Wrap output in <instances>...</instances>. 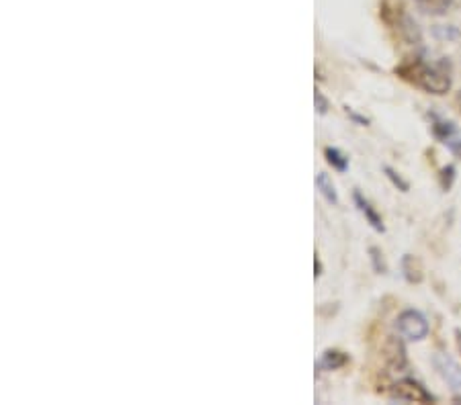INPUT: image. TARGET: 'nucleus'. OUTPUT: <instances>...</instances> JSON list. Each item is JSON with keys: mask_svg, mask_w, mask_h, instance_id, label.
<instances>
[{"mask_svg": "<svg viewBox=\"0 0 461 405\" xmlns=\"http://www.w3.org/2000/svg\"><path fill=\"white\" fill-rule=\"evenodd\" d=\"M314 268H316V279L322 274V264H320V258L316 256V260H314Z\"/></svg>", "mask_w": 461, "mask_h": 405, "instance_id": "a211bd4d", "label": "nucleus"}, {"mask_svg": "<svg viewBox=\"0 0 461 405\" xmlns=\"http://www.w3.org/2000/svg\"><path fill=\"white\" fill-rule=\"evenodd\" d=\"M431 129H433V135H435L437 140H441V142H449V140L458 133L455 123L445 121V119H441V117H437V115H433V125H431Z\"/></svg>", "mask_w": 461, "mask_h": 405, "instance_id": "6e6552de", "label": "nucleus"}, {"mask_svg": "<svg viewBox=\"0 0 461 405\" xmlns=\"http://www.w3.org/2000/svg\"><path fill=\"white\" fill-rule=\"evenodd\" d=\"M414 2H416L418 10H422L424 15H431V17L445 15L453 4V0H414Z\"/></svg>", "mask_w": 461, "mask_h": 405, "instance_id": "1a4fd4ad", "label": "nucleus"}, {"mask_svg": "<svg viewBox=\"0 0 461 405\" xmlns=\"http://www.w3.org/2000/svg\"><path fill=\"white\" fill-rule=\"evenodd\" d=\"M314 104H316V111H318L320 115H326L328 109H330V102H328V99H326L320 91L314 93Z\"/></svg>", "mask_w": 461, "mask_h": 405, "instance_id": "2eb2a0df", "label": "nucleus"}, {"mask_svg": "<svg viewBox=\"0 0 461 405\" xmlns=\"http://www.w3.org/2000/svg\"><path fill=\"white\" fill-rule=\"evenodd\" d=\"M455 342H458V348H460V352H461V328L455 330Z\"/></svg>", "mask_w": 461, "mask_h": 405, "instance_id": "6ab92c4d", "label": "nucleus"}, {"mask_svg": "<svg viewBox=\"0 0 461 405\" xmlns=\"http://www.w3.org/2000/svg\"><path fill=\"white\" fill-rule=\"evenodd\" d=\"M349 362V356L341 350H326L322 358L318 360V368L320 370H336L341 366H345Z\"/></svg>", "mask_w": 461, "mask_h": 405, "instance_id": "423d86ee", "label": "nucleus"}, {"mask_svg": "<svg viewBox=\"0 0 461 405\" xmlns=\"http://www.w3.org/2000/svg\"><path fill=\"white\" fill-rule=\"evenodd\" d=\"M455 104L460 106V111H461V91H460V93H458V97H455Z\"/></svg>", "mask_w": 461, "mask_h": 405, "instance_id": "aec40b11", "label": "nucleus"}, {"mask_svg": "<svg viewBox=\"0 0 461 405\" xmlns=\"http://www.w3.org/2000/svg\"><path fill=\"white\" fill-rule=\"evenodd\" d=\"M396 328L398 332L410 340V342H420L428 336V321L426 317L416 311V309H406L398 315L396 319Z\"/></svg>", "mask_w": 461, "mask_h": 405, "instance_id": "7ed1b4c3", "label": "nucleus"}, {"mask_svg": "<svg viewBox=\"0 0 461 405\" xmlns=\"http://www.w3.org/2000/svg\"><path fill=\"white\" fill-rule=\"evenodd\" d=\"M324 156H326V162H328L334 170H338V172H347V168H349V158L341 152L338 148H326V150H324Z\"/></svg>", "mask_w": 461, "mask_h": 405, "instance_id": "9b49d317", "label": "nucleus"}, {"mask_svg": "<svg viewBox=\"0 0 461 405\" xmlns=\"http://www.w3.org/2000/svg\"><path fill=\"white\" fill-rule=\"evenodd\" d=\"M445 144H447L449 152L453 153L455 158H460L461 160V138L460 140H453V138H451V140H449V142H445Z\"/></svg>", "mask_w": 461, "mask_h": 405, "instance_id": "f3484780", "label": "nucleus"}, {"mask_svg": "<svg viewBox=\"0 0 461 405\" xmlns=\"http://www.w3.org/2000/svg\"><path fill=\"white\" fill-rule=\"evenodd\" d=\"M398 27H400V35L408 41V44H420L422 41V33H420V29H418V25H416V21H412L410 17H402V21L398 23Z\"/></svg>", "mask_w": 461, "mask_h": 405, "instance_id": "9d476101", "label": "nucleus"}, {"mask_svg": "<svg viewBox=\"0 0 461 405\" xmlns=\"http://www.w3.org/2000/svg\"><path fill=\"white\" fill-rule=\"evenodd\" d=\"M383 172H386V176L390 178V182H392V185H394L398 191H402V193H406V191H408L410 185L406 182V180H404V178H402V176H400V174H398V172H396V170H394V168L383 166Z\"/></svg>", "mask_w": 461, "mask_h": 405, "instance_id": "ddd939ff", "label": "nucleus"}, {"mask_svg": "<svg viewBox=\"0 0 461 405\" xmlns=\"http://www.w3.org/2000/svg\"><path fill=\"white\" fill-rule=\"evenodd\" d=\"M433 364L437 368V373L441 375V379L455 391H461V364L447 355H435Z\"/></svg>", "mask_w": 461, "mask_h": 405, "instance_id": "20e7f679", "label": "nucleus"}, {"mask_svg": "<svg viewBox=\"0 0 461 405\" xmlns=\"http://www.w3.org/2000/svg\"><path fill=\"white\" fill-rule=\"evenodd\" d=\"M316 187L320 191V195L330 202V205H338V193H336V187L332 182V178L326 174V172H320L316 176Z\"/></svg>", "mask_w": 461, "mask_h": 405, "instance_id": "0eeeda50", "label": "nucleus"}, {"mask_svg": "<svg viewBox=\"0 0 461 405\" xmlns=\"http://www.w3.org/2000/svg\"><path fill=\"white\" fill-rule=\"evenodd\" d=\"M353 199H355V205H357V209L361 211V215L365 217V221L377 232V234H383L386 232V225H383V221H381V217H379V213L375 211V207L371 205V202L367 201L361 193H355L353 195Z\"/></svg>", "mask_w": 461, "mask_h": 405, "instance_id": "39448f33", "label": "nucleus"}, {"mask_svg": "<svg viewBox=\"0 0 461 405\" xmlns=\"http://www.w3.org/2000/svg\"><path fill=\"white\" fill-rule=\"evenodd\" d=\"M402 270H404V276L408 279L410 283H418V281L422 279L420 268H418L416 260H414L410 254H406V256H404V260H402Z\"/></svg>", "mask_w": 461, "mask_h": 405, "instance_id": "f8f14e48", "label": "nucleus"}, {"mask_svg": "<svg viewBox=\"0 0 461 405\" xmlns=\"http://www.w3.org/2000/svg\"><path fill=\"white\" fill-rule=\"evenodd\" d=\"M369 254H371V262H373V268L377 270V272H386V262H383V254L379 252L377 248H371L369 250Z\"/></svg>", "mask_w": 461, "mask_h": 405, "instance_id": "dca6fc26", "label": "nucleus"}, {"mask_svg": "<svg viewBox=\"0 0 461 405\" xmlns=\"http://www.w3.org/2000/svg\"><path fill=\"white\" fill-rule=\"evenodd\" d=\"M453 180H455V168L453 166H445L441 170V187H443V191H449Z\"/></svg>", "mask_w": 461, "mask_h": 405, "instance_id": "4468645a", "label": "nucleus"}, {"mask_svg": "<svg viewBox=\"0 0 461 405\" xmlns=\"http://www.w3.org/2000/svg\"><path fill=\"white\" fill-rule=\"evenodd\" d=\"M392 399L396 402H406V404H435V395L416 379H402L398 381L392 391H390Z\"/></svg>", "mask_w": 461, "mask_h": 405, "instance_id": "f03ea898", "label": "nucleus"}, {"mask_svg": "<svg viewBox=\"0 0 461 405\" xmlns=\"http://www.w3.org/2000/svg\"><path fill=\"white\" fill-rule=\"evenodd\" d=\"M396 74L428 95H447L453 84V66L449 57H428L420 53L396 68Z\"/></svg>", "mask_w": 461, "mask_h": 405, "instance_id": "f257e3e1", "label": "nucleus"}]
</instances>
